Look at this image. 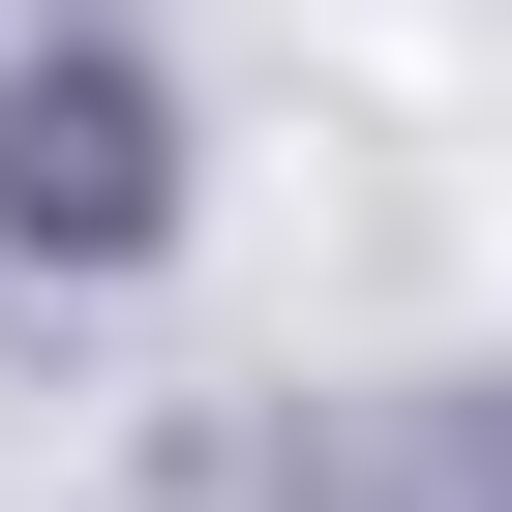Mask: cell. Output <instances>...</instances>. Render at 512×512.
Instances as JSON below:
<instances>
[{
    "label": "cell",
    "mask_w": 512,
    "mask_h": 512,
    "mask_svg": "<svg viewBox=\"0 0 512 512\" xmlns=\"http://www.w3.org/2000/svg\"><path fill=\"white\" fill-rule=\"evenodd\" d=\"M0 211L31 241H151V91H0Z\"/></svg>",
    "instance_id": "6da1fadb"
}]
</instances>
